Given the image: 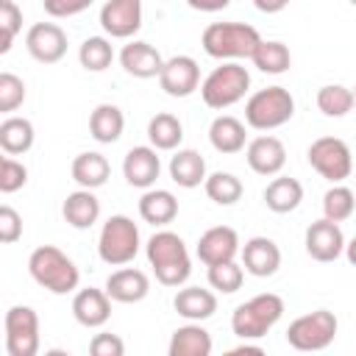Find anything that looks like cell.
<instances>
[{"mask_svg": "<svg viewBox=\"0 0 356 356\" xmlns=\"http://www.w3.org/2000/svg\"><path fill=\"white\" fill-rule=\"evenodd\" d=\"M145 253H147V261H150L159 284H164V286H181L192 275V261H189L186 245L172 231H156L147 239Z\"/></svg>", "mask_w": 356, "mask_h": 356, "instance_id": "cell-1", "label": "cell"}, {"mask_svg": "<svg viewBox=\"0 0 356 356\" xmlns=\"http://www.w3.org/2000/svg\"><path fill=\"white\" fill-rule=\"evenodd\" d=\"M28 273L39 286H44L53 295H67V292L78 289V281H81L75 261L53 245H42L31 253Z\"/></svg>", "mask_w": 356, "mask_h": 356, "instance_id": "cell-2", "label": "cell"}, {"mask_svg": "<svg viewBox=\"0 0 356 356\" xmlns=\"http://www.w3.org/2000/svg\"><path fill=\"white\" fill-rule=\"evenodd\" d=\"M259 42H261L259 31L245 22H211L200 36L203 50L220 61L250 58L253 50L259 47Z\"/></svg>", "mask_w": 356, "mask_h": 356, "instance_id": "cell-3", "label": "cell"}, {"mask_svg": "<svg viewBox=\"0 0 356 356\" xmlns=\"http://www.w3.org/2000/svg\"><path fill=\"white\" fill-rule=\"evenodd\" d=\"M284 314V300L275 292H261L239 303L231 314V331L239 339H261Z\"/></svg>", "mask_w": 356, "mask_h": 356, "instance_id": "cell-4", "label": "cell"}, {"mask_svg": "<svg viewBox=\"0 0 356 356\" xmlns=\"http://www.w3.org/2000/svg\"><path fill=\"white\" fill-rule=\"evenodd\" d=\"M248 86L250 72L236 61H225L206 75V81L200 83V97L209 108H228L245 97Z\"/></svg>", "mask_w": 356, "mask_h": 356, "instance_id": "cell-5", "label": "cell"}, {"mask_svg": "<svg viewBox=\"0 0 356 356\" xmlns=\"http://www.w3.org/2000/svg\"><path fill=\"white\" fill-rule=\"evenodd\" d=\"M292 114H295V100H292L289 89H284V86L259 89L245 103V122L256 131L281 128L284 122L292 120Z\"/></svg>", "mask_w": 356, "mask_h": 356, "instance_id": "cell-6", "label": "cell"}, {"mask_svg": "<svg viewBox=\"0 0 356 356\" xmlns=\"http://www.w3.org/2000/svg\"><path fill=\"white\" fill-rule=\"evenodd\" d=\"M136 253H139V228H136V222L125 214L108 217L100 228V236H97V256L111 267H122V264L134 261Z\"/></svg>", "mask_w": 356, "mask_h": 356, "instance_id": "cell-7", "label": "cell"}, {"mask_svg": "<svg viewBox=\"0 0 356 356\" xmlns=\"http://www.w3.org/2000/svg\"><path fill=\"white\" fill-rule=\"evenodd\" d=\"M337 317L334 312L328 309H317L312 314H303L298 320L289 323L286 328V342L295 348V350H323L334 342L337 337Z\"/></svg>", "mask_w": 356, "mask_h": 356, "instance_id": "cell-8", "label": "cell"}, {"mask_svg": "<svg viewBox=\"0 0 356 356\" xmlns=\"http://www.w3.org/2000/svg\"><path fill=\"white\" fill-rule=\"evenodd\" d=\"M309 164L331 184H339L345 181L350 172H353V156H350V147L337 139V136H320L309 145V153H306Z\"/></svg>", "mask_w": 356, "mask_h": 356, "instance_id": "cell-9", "label": "cell"}, {"mask_svg": "<svg viewBox=\"0 0 356 356\" xmlns=\"http://www.w3.org/2000/svg\"><path fill=\"white\" fill-rule=\"evenodd\" d=\"M6 350L8 356L39 353V317L31 306H11L6 312Z\"/></svg>", "mask_w": 356, "mask_h": 356, "instance_id": "cell-10", "label": "cell"}, {"mask_svg": "<svg viewBox=\"0 0 356 356\" xmlns=\"http://www.w3.org/2000/svg\"><path fill=\"white\" fill-rule=\"evenodd\" d=\"M25 47L39 64H56L67 53V33L56 22H36L25 33Z\"/></svg>", "mask_w": 356, "mask_h": 356, "instance_id": "cell-11", "label": "cell"}, {"mask_svg": "<svg viewBox=\"0 0 356 356\" xmlns=\"http://www.w3.org/2000/svg\"><path fill=\"white\" fill-rule=\"evenodd\" d=\"M159 83L170 97H189L200 86V67L192 56H172L164 61Z\"/></svg>", "mask_w": 356, "mask_h": 356, "instance_id": "cell-12", "label": "cell"}, {"mask_svg": "<svg viewBox=\"0 0 356 356\" xmlns=\"http://www.w3.org/2000/svg\"><path fill=\"white\" fill-rule=\"evenodd\" d=\"M306 253L314 261H334L345 253V234L339 228V222L323 217L317 222H312L306 228Z\"/></svg>", "mask_w": 356, "mask_h": 356, "instance_id": "cell-13", "label": "cell"}, {"mask_svg": "<svg viewBox=\"0 0 356 356\" xmlns=\"http://www.w3.org/2000/svg\"><path fill=\"white\" fill-rule=\"evenodd\" d=\"M100 25L111 39H128L142 28V0H108L100 8Z\"/></svg>", "mask_w": 356, "mask_h": 356, "instance_id": "cell-14", "label": "cell"}, {"mask_svg": "<svg viewBox=\"0 0 356 356\" xmlns=\"http://www.w3.org/2000/svg\"><path fill=\"white\" fill-rule=\"evenodd\" d=\"M239 250H242L239 236L228 225H214L206 234H200V239H197V259L206 267L220 264V261H231V259H236Z\"/></svg>", "mask_w": 356, "mask_h": 356, "instance_id": "cell-15", "label": "cell"}, {"mask_svg": "<svg viewBox=\"0 0 356 356\" xmlns=\"http://www.w3.org/2000/svg\"><path fill=\"white\" fill-rule=\"evenodd\" d=\"M242 267L256 278H270L281 267V250L270 236H253L242 245Z\"/></svg>", "mask_w": 356, "mask_h": 356, "instance_id": "cell-16", "label": "cell"}, {"mask_svg": "<svg viewBox=\"0 0 356 356\" xmlns=\"http://www.w3.org/2000/svg\"><path fill=\"white\" fill-rule=\"evenodd\" d=\"M159 172H161V161H159L153 145H150V147H147V145L131 147V150L125 153V159H122V175H125V181H128L131 186H136V189H150V186L156 184Z\"/></svg>", "mask_w": 356, "mask_h": 356, "instance_id": "cell-17", "label": "cell"}, {"mask_svg": "<svg viewBox=\"0 0 356 356\" xmlns=\"http://www.w3.org/2000/svg\"><path fill=\"white\" fill-rule=\"evenodd\" d=\"M72 317L83 328H100L111 317V298L106 289H78L72 298Z\"/></svg>", "mask_w": 356, "mask_h": 356, "instance_id": "cell-18", "label": "cell"}, {"mask_svg": "<svg viewBox=\"0 0 356 356\" xmlns=\"http://www.w3.org/2000/svg\"><path fill=\"white\" fill-rule=\"evenodd\" d=\"M245 156L250 170L259 175H278L286 164V147L278 136H256L253 142H248Z\"/></svg>", "mask_w": 356, "mask_h": 356, "instance_id": "cell-19", "label": "cell"}, {"mask_svg": "<svg viewBox=\"0 0 356 356\" xmlns=\"http://www.w3.org/2000/svg\"><path fill=\"white\" fill-rule=\"evenodd\" d=\"M106 292L117 303H139L150 292V278L136 267H122L106 278Z\"/></svg>", "mask_w": 356, "mask_h": 356, "instance_id": "cell-20", "label": "cell"}, {"mask_svg": "<svg viewBox=\"0 0 356 356\" xmlns=\"http://www.w3.org/2000/svg\"><path fill=\"white\" fill-rule=\"evenodd\" d=\"M120 64L134 78H159L164 58L161 53L147 42H131L120 50Z\"/></svg>", "mask_w": 356, "mask_h": 356, "instance_id": "cell-21", "label": "cell"}, {"mask_svg": "<svg viewBox=\"0 0 356 356\" xmlns=\"http://www.w3.org/2000/svg\"><path fill=\"white\" fill-rule=\"evenodd\" d=\"M172 306L189 323H200V320L214 317V312H217V295L209 292V289H203V286H184V289L175 292Z\"/></svg>", "mask_w": 356, "mask_h": 356, "instance_id": "cell-22", "label": "cell"}, {"mask_svg": "<svg viewBox=\"0 0 356 356\" xmlns=\"http://www.w3.org/2000/svg\"><path fill=\"white\" fill-rule=\"evenodd\" d=\"M61 214H64V220L72 225V228H78V231H86V228H92L95 222H97V217H100V200L95 197V192L92 189H78V192H70L67 195V200H64V206H61Z\"/></svg>", "mask_w": 356, "mask_h": 356, "instance_id": "cell-23", "label": "cell"}, {"mask_svg": "<svg viewBox=\"0 0 356 356\" xmlns=\"http://www.w3.org/2000/svg\"><path fill=\"white\" fill-rule=\"evenodd\" d=\"M209 142L217 153H239L245 147V125L231 114H220L209 125Z\"/></svg>", "mask_w": 356, "mask_h": 356, "instance_id": "cell-24", "label": "cell"}, {"mask_svg": "<svg viewBox=\"0 0 356 356\" xmlns=\"http://www.w3.org/2000/svg\"><path fill=\"white\" fill-rule=\"evenodd\" d=\"M170 178L184 186V189H195L206 181V159L192 150V147H184L178 150L172 159H170Z\"/></svg>", "mask_w": 356, "mask_h": 356, "instance_id": "cell-25", "label": "cell"}, {"mask_svg": "<svg viewBox=\"0 0 356 356\" xmlns=\"http://www.w3.org/2000/svg\"><path fill=\"white\" fill-rule=\"evenodd\" d=\"M70 172H72V181H75L78 186H83V189H97V186H103V184L108 181L111 167H108V161H106L103 153L89 150V153H78V156L72 159Z\"/></svg>", "mask_w": 356, "mask_h": 356, "instance_id": "cell-26", "label": "cell"}, {"mask_svg": "<svg viewBox=\"0 0 356 356\" xmlns=\"http://www.w3.org/2000/svg\"><path fill=\"white\" fill-rule=\"evenodd\" d=\"M300 200H303V186H300V181H295V178H289V175L273 178V181L267 184V189H264V206H267L270 211H275V214H289V211H295V209L300 206Z\"/></svg>", "mask_w": 356, "mask_h": 356, "instance_id": "cell-27", "label": "cell"}, {"mask_svg": "<svg viewBox=\"0 0 356 356\" xmlns=\"http://www.w3.org/2000/svg\"><path fill=\"white\" fill-rule=\"evenodd\" d=\"M178 214V200L167 189H147L139 197V217L150 225H167Z\"/></svg>", "mask_w": 356, "mask_h": 356, "instance_id": "cell-28", "label": "cell"}, {"mask_svg": "<svg viewBox=\"0 0 356 356\" xmlns=\"http://www.w3.org/2000/svg\"><path fill=\"white\" fill-rule=\"evenodd\" d=\"M122 131H125V117H122V111L114 103H100L92 111V117H89V134L100 145L117 142L122 136Z\"/></svg>", "mask_w": 356, "mask_h": 356, "instance_id": "cell-29", "label": "cell"}, {"mask_svg": "<svg viewBox=\"0 0 356 356\" xmlns=\"http://www.w3.org/2000/svg\"><path fill=\"white\" fill-rule=\"evenodd\" d=\"M209 353H211V337L200 323H189L172 331L170 356H209Z\"/></svg>", "mask_w": 356, "mask_h": 356, "instance_id": "cell-30", "label": "cell"}, {"mask_svg": "<svg viewBox=\"0 0 356 356\" xmlns=\"http://www.w3.org/2000/svg\"><path fill=\"white\" fill-rule=\"evenodd\" d=\"M0 147L6 156H19L33 147V122L25 117H6L0 122Z\"/></svg>", "mask_w": 356, "mask_h": 356, "instance_id": "cell-31", "label": "cell"}, {"mask_svg": "<svg viewBox=\"0 0 356 356\" xmlns=\"http://www.w3.org/2000/svg\"><path fill=\"white\" fill-rule=\"evenodd\" d=\"M147 139L156 150H175L184 139V125L175 114L170 111H159L156 117H150L147 122Z\"/></svg>", "mask_w": 356, "mask_h": 356, "instance_id": "cell-32", "label": "cell"}, {"mask_svg": "<svg viewBox=\"0 0 356 356\" xmlns=\"http://www.w3.org/2000/svg\"><path fill=\"white\" fill-rule=\"evenodd\" d=\"M250 61H253L261 72H267V75H281V72H286V70H289L292 56H289V47H286L284 42L261 39V42H259V47L253 50Z\"/></svg>", "mask_w": 356, "mask_h": 356, "instance_id": "cell-33", "label": "cell"}, {"mask_svg": "<svg viewBox=\"0 0 356 356\" xmlns=\"http://www.w3.org/2000/svg\"><path fill=\"white\" fill-rule=\"evenodd\" d=\"M203 189L209 195V200H214L217 206H234L239 197H242V181L234 175V172H211L206 175L203 181Z\"/></svg>", "mask_w": 356, "mask_h": 356, "instance_id": "cell-34", "label": "cell"}, {"mask_svg": "<svg viewBox=\"0 0 356 356\" xmlns=\"http://www.w3.org/2000/svg\"><path fill=\"white\" fill-rule=\"evenodd\" d=\"M78 61L89 72H103L114 61V47L106 36H89V39H83V44L78 50Z\"/></svg>", "mask_w": 356, "mask_h": 356, "instance_id": "cell-35", "label": "cell"}, {"mask_svg": "<svg viewBox=\"0 0 356 356\" xmlns=\"http://www.w3.org/2000/svg\"><path fill=\"white\" fill-rule=\"evenodd\" d=\"M317 108L325 117H345L353 108V89L342 83H328L317 92Z\"/></svg>", "mask_w": 356, "mask_h": 356, "instance_id": "cell-36", "label": "cell"}, {"mask_svg": "<svg viewBox=\"0 0 356 356\" xmlns=\"http://www.w3.org/2000/svg\"><path fill=\"white\" fill-rule=\"evenodd\" d=\"M242 281H245V270H242V264H236V259L209 267V284H211V289H217L222 295L236 292L242 286Z\"/></svg>", "mask_w": 356, "mask_h": 356, "instance_id": "cell-37", "label": "cell"}, {"mask_svg": "<svg viewBox=\"0 0 356 356\" xmlns=\"http://www.w3.org/2000/svg\"><path fill=\"white\" fill-rule=\"evenodd\" d=\"M353 209H356V200H353V192H350L348 186L334 184V186L323 195V214H325L328 220H334V222L348 220V217L353 214Z\"/></svg>", "mask_w": 356, "mask_h": 356, "instance_id": "cell-38", "label": "cell"}, {"mask_svg": "<svg viewBox=\"0 0 356 356\" xmlns=\"http://www.w3.org/2000/svg\"><path fill=\"white\" fill-rule=\"evenodd\" d=\"M22 28V11L14 0H0V31H3V39H0V53H8L11 44H14V36L19 33Z\"/></svg>", "mask_w": 356, "mask_h": 356, "instance_id": "cell-39", "label": "cell"}, {"mask_svg": "<svg viewBox=\"0 0 356 356\" xmlns=\"http://www.w3.org/2000/svg\"><path fill=\"white\" fill-rule=\"evenodd\" d=\"M25 100V83L14 72H0V111L11 114Z\"/></svg>", "mask_w": 356, "mask_h": 356, "instance_id": "cell-40", "label": "cell"}, {"mask_svg": "<svg viewBox=\"0 0 356 356\" xmlns=\"http://www.w3.org/2000/svg\"><path fill=\"white\" fill-rule=\"evenodd\" d=\"M25 181H28L25 164L17 161V159H11V156H6V159L0 161V192H3V195H11V192L22 189Z\"/></svg>", "mask_w": 356, "mask_h": 356, "instance_id": "cell-41", "label": "cell"}, {"mask_svg": "<svg viewBox=\"0 0 356 356\" xmlns=\"http://www.w3.org/2000/svg\"><path fill=\"white\" fill-rule=\"evenodd\" d=\"M22 236V217L11 206H0V242L11 245Z\"/></svg>", "mask_w": 356, "mask_h": 356, "instance_id": "cell-42", "label": "cell"}, {"mask_svg": "<svg viewBox=\"0 0 356 356\" xmlns=\"http://www.w3.org/2000/svg\"><path fill=\"white\" fill-rule=\"evenodd\" d=\"M89 350L92 356H122L125 353V342L117 337V334H95L92 342H89Z\"/></svg>", "mask_w": 356, "mask_h": 356, "instance_id": "cell-43", "label": "cell"}, {"mask_svg": "<svg viewBox=\"0 0 356 356\" xmlns=\"http://www.w3.org/2000/svg\"><path fill=\"white\" fill-rule=\"evenodd\" d=\"M92 3H95V0H42L44 11H47L50 17H56V19H64V17H75V14L86 11Z\"/></svg>", "mask_w": 356, "mask_h": 356, "instance_id": "cell-44", "label": "cell"}, {"mask_svg": "<svg viewBox=\"0 0 356 356\" xmlns=\"http://www.w3.org/2000/svg\"><path fill=\"white\" fill-rule=\"evenodd\" d=\"M189 3V8H195V11H222L231 0H186Z\"/></svg>", "mask_w": 356, "mask_h": 356, "instance_id": "cell-45", "label": "cell"}, {"mask_svg": "<svg viewBox=\"0 0 356 356\" xmlns=\"http://www.w3.org/2000/svg\"><path fill=\"white\" fill-rule=\"evenodd\" d=\"M253 6L261 11V14H278L289 6V0H253Z\"/></svg>", "mask_w": 356, "mask_h": 356, "instance_id": "cell-46", "label": "cell"}, {"mask_svg": "<svg viewBox=\"0 0 356 356\" xmlns=\"http://www.w3.org/2000/svg\"><path fill=\"white\" fill-rule=\"evenodd\" d=\"M239 353H253V356H261L264 350H261L259 345H248V339H245V345H239V348H234V350H231V356H239Z\"/></svg>", "mask_w": 356, "mask_h": 356, "instance_id": "cell-47", "label": "cell"}, {"mask_svg": "<svg viewBox=\"0 0 356 356\" xmlns=\"http://www.w3.org/2000/svg\"><path fill=\"white\" fill-rule=\"evenodd\" d=\"M345 256H348V261L356 267V236H353V239L345 245Z\"/></svg>", "mask_w": 356, "mask_h": 356, "instance_id": "cell-48", "label": "cell"}, {"mask_svg": "<svg viewBox=\"0 0 356 356\" xmlns=\"http://www.w3.org/2000/svg\"><path fill=\"white\" fill-rule=\"evenodd\" d=\"M353 108H356V86H353Z\"/></svg>", "mask_w": 356, "mask_h": 356, "instance_id": "cell-49", "label": "cell"}]
</instances>
